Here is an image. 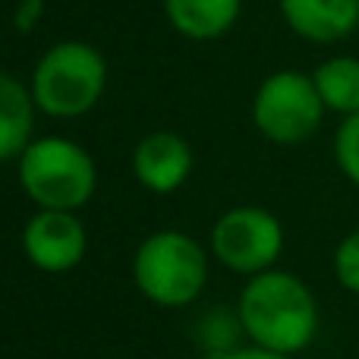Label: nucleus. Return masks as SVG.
Segmentation results:
<instances>
[{"instance_id": "f257e3e1", "label": "nucleus", "mask_w": 359, "mask_h": 359, "mask_svg": "<svg viewBox=\"0 0 359 359\" xmlns=\"http://www.w3.org/2000/svg\"><path fill=\"white\" fill-rule=\"evenodd\" d=\"M240 328L255 347L293 356L316 341L318 303L297 274L271 268L243 287Z\"/></svg>"}, {"instance_id": "f03ea898", "label": "nucleus", "mask_w": 359, "mask_h": 359, "mask_svg": "<svg viewBox=\"0 0 359 359\" xmlns=\"http://www.w3.org/2000/svg\"><path fill=\"white\" fill-rule=\"evenodd\" d=\"M107 86V63L86 41H60L38 60L32 73V98L48 117H82L101 101Z\"/></svg>"}, {"instance_id": "7ed1b4c3", "label": "nucleus", "mask_w": 359, "mask_h": 359, "mask_svg": "<svg viewBox=\"0 0 359 359\" xmlns=\"http://www.w3.org/2000/svg\"><path fill=\"white\" fill-rule=\"evenodd\" d=\"M19 183L38 208L76 211L95 196L98 170L82 145L48 136L19 155Z\"/></svg>"}, {"instance_id": "20e7f679", "label": "nucleus", "mask_w": 359, "mask_h": 359, "mask_svg": "<svg viewBox=\"0 0 359 359\" xmlns=\"http://www.w3.org/2000/svg\"><path fill=\"white\" fill-rule=\"evenodd\" d=\"M136 287L158 306H189L208 280V255L180 230H158L133 259Z\"/></svg>"}, {"instance_id": "39448f33", "label": "nucleus", "mask_w": 359, "mask_h": 359, "mask_svg": "<svg viewBox=\"0 0 359 359\" xmlns=\"http://www.w3.org/2000/svg\"><path fill=\"white\" fill-rule=\"evenodd\" d=\"M325 101L316 79L299 69L271 73L252 101V120L265 139L278 145H299L318 133L325 120Z\"/></svg>"}, {"instance_id": "423d86ee", "label": "nucleus", "mask_w": 359, "mask_h": 359, "mask_svg": "<svg viewBox=\"0 0 359 359\" xmlns=\"http://www.w3.org/2000/svg\"><path fill=\"white\" fill-rule=\"evenodd\" d=\"M211 252L221 265L236 274L271 271L274 262L284 252V227L271 211L259 205H240L221 215L211 230Z\"/></svg>"}, {"instance_id": "0eeeda50", "label": "nucleus", "mask_w": 359, "mask_h": 359, "mask_svg": "<svg viewBox=\"0 0 359 359\" xmlns=\"http://www.w3.org/2000/svg\"><path fill=\"white\" fill-rule=\"evenodd\" d=\"M86 227L73 211L38 208V215H32L22 230V249L29 262L48 274L76 268L86 255Z\"/></svg>"}, {"instance_id": "6e6552de", "label": "nucleus", "mask_w": 359, "mask_h": 359, "mask_svg": "<svg viewBox=\"0 0 359 359\" xmlns=\"http://www.w3.org/2000/svg\"><path fill=\"white\" fill-rule=\"evenodd\" d=\"M133 170H136V180L145 189L158 192V196L174 192L192 174V149L177 133L158 130L136 145V151H133Z\"/></svg>"}, {"instance_id": "1a4fd4ad", "label": "nucleus", "mask_w": 359, "mask_h": 359, "mask_svg": "<svg viewBox=\"0 0 359 359\" xmlns=\"http://www.w3.org/2000/svg\"><path fill=\"white\" fill-rule=\"evenodd\" d=\"M284 22L299 38L334 44L359 29V0H278Z\"/></svg>"}, {"instance_id": "9d476101", "label": "nucleus", "mask_w": 359, "mask_h": 359, "mask_svg": "<svg viewBox=\"0 0 359 359\" xmlns=\"http://www.w3.org/2000/svg\"><path fill=\"white\" fill-rule=\"evenodd\" d=\"M35 98L16 76L0 73V161H13L32 145Z\"/></svg>"}, {"instance_id": "9b49d317", "label": "nucleus", "mask_w": 359, "mask_h": 359, "mask_svg": "<svg viewBox=\"0 0 359 359\" xmlns=\"http://www.w3.org/2000/svg\"><path fill=\"white\" fill-rule=\"evenodd\" d=\"M243 0H164L170 25L192 41L221 38L240 19Z\"/></svg>"}, {"instance_id": "f8f14e48", "label": "nucleus", "mask_w": 359, "mask_h": 359, "mask_svg": "<svg viewBox=\"0 0 359 359\" xmlns=\"http://www.w3.org/2000/svg\"><path fill=\"white\" fill-rule=\"evenodd\" d=\"M312 79L325 101V111H334L341 117L359 114V57H328L318 63Z\"/></svg>"}, {"instance_id": "ddd939ff", "label": "nucleus", "mask_w": 359, "mask_h": 359, "mask_svg": "<svg viewBox=\"0 0 359 359\" xmlns=\"http://www.w3.org/2000/svg\"><path fill=\"white\" fill-rule=\"evenodd\" d=\"M334 161L341 174L359 186V114L344 117V123L334 133Z\"/></svg>"}, {"instance_id": "4468645a", "label": "nucleus", "mask_w": 359, "mask_h": 359, "mask_svg": "<svg viewBox=\"0 0 359 359\" xmlns=\"http://www.w3.org/2000/svg\"><path fill=\"white\" fill-rule=\"evenodd\" d=\"M334 278L347 293L359 297V230L347 233L334 249Z\"/></svg>"}, {"instance_id": "2eb2a0df", "label": "nucleus", "mask_w": 359, "mask_h": 359, "mask_svg": "<svg viewBox=\"0 0 359 359\" xmlns=\"http://www.w3.org/2000/svg\"><path fill=\"white\" fill-rule=\"evenodd\" d=\"M44 13V0H22L19 4V10H16V25H19V32H29L32 25L38 22V16Z\"/></svg>"}, {"instance_id": "dca6fc26", "label": "nucleus", "mask_w": 359, "mask_h": 359, "mask_svg": "<svg viewBox=\"0 0 359 359\" xmlns=\"http://www.w3.org/2000/svg\"><path fill=\"white\" fill-rule=\"evenodd\" d=\"M224 359H290L284 353H271V350H262V347H243V350H230Z\"/></svg>"}]
</instances>
